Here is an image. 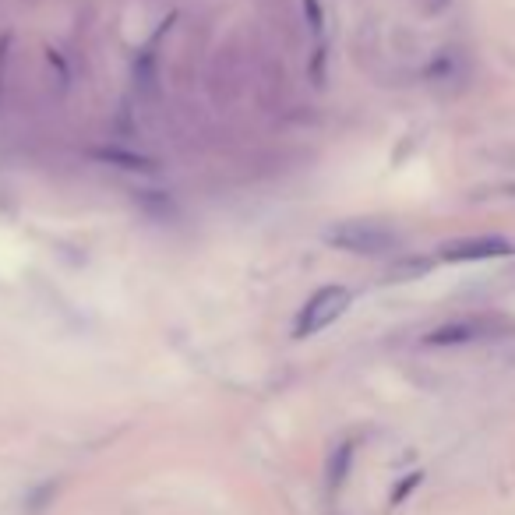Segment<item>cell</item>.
I'll return each mask as SVG.
<instances>
[{
    "label": "cell",
    "mask_w": 515,
    "mask_h": 515,
    "mask_svg": "<svg viewBox=\"0 0 515 515\" xmlns=\"http://www.w3.org/2000/svg\"><path fill=\"white\" fill-rule=\"evenodd\" d=\"M304 15H311V29L321 32V22H325V15H321V4H318V0H304Z\"/></svg>",
    "instance_id": "cell-6"
},
{
    "label": "cell",
    "mask_w": 515,
    "mask_h": 515,
    "mask_svg": "<svg viewBox=\"0 0 515 515\" xmlns=\"http://www.w3.org/2000/svg\"><path fill=\"white\" fill-rule=\"evenodd\" d=\"M353 304V293L350 286H321L297 314V325H293V336L307 339V336H318L321 329H329L332 321H339L346 314V307Z\"/></svg>",
    "instance_id": "cell-2"
},
{
    "label": "cell",
    "mask_w": 515,
    "mask_h": 515,
    "mask_svg": "<svg viewBox=\"0 0 515 515\" xmlns=\"http://www.w3.org/2000/svg\"><path fill=\"white\" fill-rule=\"evenodd\" d=\"M424 4H427V8H434V11H438V8H445L448 0H424Z\"/></svg>",
    "instance_id": "cell-7"
},
{
    "label": "cell",
    "mask_w": 515,
    "mask_h": 515,
    "mask_svg": "<svg viewBox=\"0 0 515 515\" xmlns=\"http://www.w3.org/2000/svg\"><path fill=\"white\" fill-rule=\"evenodd\" d=\"M512 254V240L505 237H459L441 244V262H487V258H505Z\"/></svg>",
    "instance_id": "cell-3"
},
{
    "label": "cell",
    "mask_w": 515,
    "mask_h": 515,
    "mask_svg": "<svg viewBox=\"0 0 515 515\" xmlns=\"http://www.w3.org/2000/svg\"><path fill=\"white\" fill-rule=\"evenodd\" d=\"M321 240L336 251L346 254H360V258H381V254H392L399 247L396 230L374 223V219H343V223L325 226Z\"/></svg>",
    "instance_id": "cell-1"
},
{
    "label": "cell",
    "mask_w": 515,
    "mask_h": 515,
    "mask_svg": "<svg viewBox=\"0 0 515 515\" xmlns=\"http://www.w3.org/2000/svg\"><path fill=\"white\" fill-rule=\"evenodd\" d=\"M491 336V321L487 318H463V321H448L441 329H434L424 339L427 346H463V343H477V339Z\"/></svg>",
    "instance_id": "cell-4"
},
{
    "label": "cell",
    "mask_w": 515,
    "mask_h": 515,
    "mask_svg": "<svg viewBox=\"0 0 515 515\" xmlns=\"http://www.w3.org/2000/svg\"><path fill=\"white\" fill-rule=\"evenodd\" d=\"M350 459H353V441H346V445L336 448V456H332V466H329V487L332 491H339L346 480V473H350Z\"/></svg>",
    "instance_id": "cell-5"
}]
</instances>
